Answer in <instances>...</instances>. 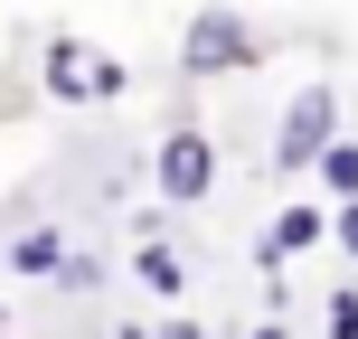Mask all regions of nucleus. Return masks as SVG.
Wrapping results in <instances>:
<instances>
[{"label": "nucleus", "mask_w": 358, "mask_h": 339, "mask_svg": "<svg viewBox=\"0 0 358 339\" xmlns=\"http://www.w3.org/2000/svg\"><path fill=\"white\" fill-rule=\"evenodd\" d=\"M245 66H264V29L236 0H198L189 29H179V75L189 85H217V75H245Z\"/></svg>", "instance_id": "f257e3e1"}, {"label": "nucleus", "mask_w": 358, "mask_h": 339, "mask_svg": "<svg viewBox=\"0 0 358 339\" xmlns=\"http://www.w3.org/2000/svg\"><path fill=\"white\" fill-rule=\"evenodd\" d=\"M330 142H340V85H321V75H311V85L283 104V123H273V151H264V161L283 170V179H302Z\"/></svg>", "instance_id": "f03ea898"}, {"label": "nucleus", "mask_w": 358, "mask_h": 339, "mask_svg": "<svg viewBox=\"0 0 358 339\" xmlns=\"http://www.w3.org/2000/svg\"><path fill=\"white\" fill-rule=\"evenodd\" d=\"M151 179H161L170 208H208V189H217V132L208 123H170L161 142H151Z\"/></svg>", "instance_id": "7ed1b4c3"}, {"label": "nucleus", "mask_w": 358, "mask_h": 339, "mask_svg": "<svg viewBox=\"0 0 358 339\" xmlns=\"http://www.w3.org/2000/svg\"><path fill=\"white\" fill-rule=\"evenodd\" d=\"M311 245H330V208H321V198H292V208H283V217L264 226L255 264H264V273H283L292 254H311Z\"/></svg>", "instance_id": "20e7f679"}, {"label": "nucleus", "mask_w": 358, "mask_h": 339, "mask_svg": "<svg viewBox=\"0 0 358 339\" xmlns=\"http://www.w3.org/2000/svg\"><path fill=\"white\" fill-rule=\"evenodd\" d=\"M38 85H48V104H94V48L85 38H48Z\"/></svg>", "instance_id": "39448f33"}, {"label": "nucleus", "mask_w": 358, "mask_h": 339, "mask_svg": "<svg viewBox=\"0 0 358 339\" xmlns=\"http://www.w3.org/2000/svg\"><path fill=\"white\" fill-rule=\"evenodd\" d=\"M132 283H142L151 302H179V292H189V264H179V245H170L161 226H151L142 245H132Z\"/></svg>", "instance_id": "423d86ee"}, {"label": "nucleus", "mask_w": 358, "mask_h": 339, "mask_svg": "<svg viewBox=\"0 0 358 339\" xmlns=\"http://www.w3.org/2000/svg\"><path fill=\"white\" fill-rule=\"evenodd\" d=\"M57 264H66V226L38 217V226L10 236V273H19V283H57Z\"/></svg>", "instance_id": "0eeeda50"}, {"label": "nucleus", "mask_w": 358, "mask_h": 339, "mask_svg": "<svg viewBox=\"0 0 358 339\" xmlns=\"http://www.w3.org/2000/svg\"><path fill=\"white\" fill-rule=\"evenodd\" d=\"M311 189H321V198H358V132L349 123H340V142L311 161Z\"/></svg>", "instance_id": "6e6552de"}, {"label": "nucleus", "mask_w": 358, "mask_h": 339, "mask_svg": "<svg viewBox=\"0 0 358 339\" xmlns=\"http://www.w3.org/2000/svg\"><path fill=\"white\" fill-rule=\"evenodd\" d=\"M57 292H104V254H94V245H66V264H57Z\"/></svg>", "instance_id": "1a4fd4ad"}, {"label": "nucleus", "mask_w": 358, "mask_h": 339, "mask_svg": "<svg viewBox=\"0 0 358 339\" xmlns=\"http://www.w3.org/2000/svg\"><path fill=\"white\" fill-rule=\"evenodd\" d=\"M123 94H132V66H123V57H104V48H94V104H123Z\"/></svg>", "instance_id": "9d476101"}, {"label": "nucleus", "mask_w": 358, "mask_h": 339, "mask_svg": "<svg viewBox=\"0 0 358 339\" xmlns=\"http://www.w3.org/2000/svg\"><path fill=\"white\" fill-rule=\"evenodd\" d=\"M330 245L358 264V198H330Z\"/></svg>", "instance_id": "9b49d317"}, {"label": "nucleus", "mask_w": 358, "mask_h": 339, "mask_svg": "<svg viewBox=\"0 0 358 339\" xmlns=\"http://www.w3.org/2000/svg\"><path fill=\"white\" fill-rule=\"evenodd\" d=\"M321 321H330V339H358V283L330 292V311H321Z\"/></svg>", "instance_id": "f8f14e48"}, {"label": "nucleus", "mask_w": 358, "mask_h": 339, "mask_svg": "<svg viewBox=\"0 0 358 339\" xmlns=\"http://www.w3.org/2000/svg\"><path fill=\"white\" fill-rule=\"evenodd\" d=\"M151 339H208V330H198V321H189V311H170V321H161V330H151Z\"/></svg>", "instance_id": "ddd939ff"}, {"label": "nucleus", "mask_w": 358, "mask_h": 339, "mask_svg": "<svg viewBox=\"0 0 358 339\" xmlns=\"http://www.w3.org/2000/svg\"><path fill=\"white\" fill-rule=\"evenodd\" d=\"M245 339H292V330H283V321H264V330H245Z\"/></svg>", "instance_id": "4468645a"}, {"label": "nucleus", "mask_w": 358, "mask_h": 339, "mask_svg": "<svg viewBox=\"0 0 358 339\" xmlns=\"http://www.w3.org/2000/svg\"><path fill=\"white\" fill-rule=\"evenodd\" d=\"M0 339H10V321H0Z\"/></svg>", "instance_id": "2eb2a0df"}]
</instances>
